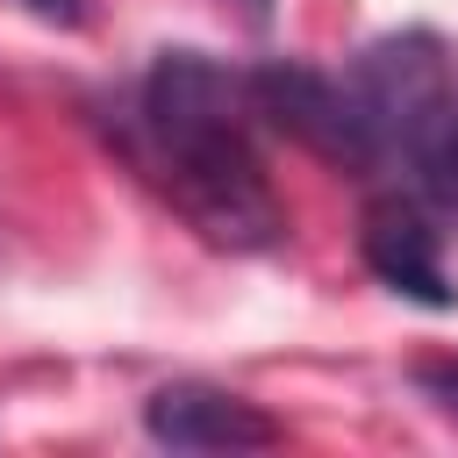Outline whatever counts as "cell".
I'll return each mask as SVG.
<instances>
[{
    "mask_svg": "<svg viewBox=\"0 0 458 458\" xmlns=\"http://www.w3.org/2000/svg\"><path fill=\"white\" fill-rule=\"evenodd\" d=\"M250 93L243 72L215 64L208 50H157L143 72V157L172 208L215 250H272L286 236V208L250 150Z\"/></svg>",
    "mask_w": 458,
    "mask_h": 458,
    "instance_id": "cell-1",
    "label": "cell"
},
{
    "mask_svg": "<svg viewBox=\"0 0 458 458\" xmlns=\"http://www.w3.org/2000/svg\"><path fill=\"white\" fill-rule=\"evenodd\" d=\"M229 7H236L250 29H272V0H229Z\"/></svg>",
    "mask_w": 458,
    "mask_h": 458,
    "instance_id": "cell-8",
    "label": "cell"
},
{
    "mask_svg": "<svg viewBox=\"0 0 458 458\" xmlns=\"http://www.w3.org/2000/svg\"><path fill=\"white\" fill-rule=\"evenodd\" d=\"M29 7H36L43 21H57V29H79V21H86V0H29Z\"/></svg>",
    "mask_w": 458,
    "mask_h": 458,
    "instance_id": "cell-7",
    "label": "cell"
},
{
    "mask_svg": "<svg viewBox=\"0 0 458 458\" xmlns=\"http://www.w3.org/2000/svg\"><path fill=\"white\" fill-rule=\"evenodd\" d=\"M143 429L150 444L165 451H272L279 444V422L229 394V386H200V379H172L143 401Z\"/></svg>",
    "mask_w": 458,
    "mask_h": 458,
    "instance_id": "cell-4",
    "label": "cell"
},
{
    "mask_svg": "<svg viewBox=\"0 0 458 458\" xmlns=\"http://www.w3.org/2000/svg\"><path fill=\"white\" fill-rule=\"evenodd\" d=\"M415 386H422L444 415H458V358H422V365H415Z\"/></svg>",
    "mask_w": 458,
    "mask_h": 458,
    "instance_id": "cell-6",
    "label": "cell"
},
{
    "mask_svg": "<svg viewBox=\"0 0 458 458\" xmlns=\"http://www.w3.org/2000/svg\"><path fill=\"white\" fill-rule=\"evenodd\" d=\"M243 93H250V114H265L279 136H293V143L315 150L322 165L358 172V179L386 172V165H379V136H372L358 93L336 86L329 72L293 64V57H272V64H250V72H243Z\"/></svg>",
    "mask_w": 458,
    "mask_h": 458,
    "instance_id": "cell-3",
    "label": "cell"
},
{
    "mask_svg": "<svg viewBox=\"0 0 458 458\" xmlns=\"http://www.w3.org/2000/svg\"><path fill=\"white\" fill-rule=\"evenodd\" d=\"M351 93L379 136V165L415 186V200L458 222V72L429 29H394L358 50Z\"/></svg>",
    "mask_w": 458,
    "mask_h": 458,
    "instance_id": "cell-2",
    "label": "cell"
},
{
    "mask_svg": "<svg viewBox=\"0 0 458 458\" xmlns=\"http://www.w3.org/2000/svg\"><path fill=\"white\" fill-rule=\"evenodd\" d=\"M358 243H365V265H372L379 286H394V293H408L422 308H458V286L444 272V250H437V229H429L422 208H408V200L365 208Z\"/></svg>",
    "mask_w": 458,
    "mask_h": 458,
    "instance_id": "cell-5",
    "label": "cell"
}]
</instances>
